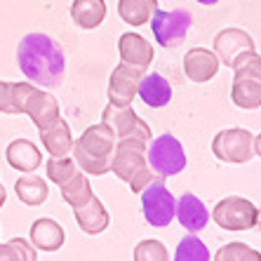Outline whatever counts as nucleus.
Segmentation results:
<instances>
[{"label":"nucleus","instance_id":"nucleus-1","mask_svg":"<svg viewBox=\"0 0 261 261\" xmlns=\"http://www.w3.org/2000/svg\"><path fill=\"white\" fill-rule=\"evenodd\" d=\"M17 64L29 83L43 90H55L64 83L66 55L64 47L47 33H29L21 38L17 47Z\"/></svg>","mask_w":261,"mask_h":261},{"label":"nucleus","instance_id":"nucleus-2","mask_svg":"<svg viewBox=\"0 0 261 261\" xmlns=\"http://www.w3.org/2000/svg\"><path fill=\"white\" fill-rule=\"evenodd\" d=\"M116 134L109 125H92L83 132L78 141H73L71 158L80 170L92 176H103L111 172L113 153H116Z\"/></svg>","mask_w":261,"mask_h":261},{"label":"nucleus","instance_id":"nucleus-3","mask_svg":"<svg viewBox=\"0 0 261 261\" xmlns=\"http://www.w3.org/2000/svg\"><path fill=\"white\" fill-rule=\"evenodd\" d=\"M148 144L151 141L137 139V137L116 141V153H113L111 172L127 184L134 193H141L153 181V176H155L153 170L148 167V160H146Z\"/></svg>","mask_w":261,"mask_h":261},{"label":"nucleus","instance_id":"nucleus-4","mask_svg":"<svg viewBox=\"0 0 261 261\" xmlns=\"http://www.w3.org/2000/svg\"><path fill=\"white\" fill-rule=\"evenodd\" d=\"M12 97L17 113H24L33 120L38 129L49 127L55 120H59V101H57L49 92L43 87L33 85V83H12Z\"/></svg>","mask_w":261,"mask_h":261},{"label":"nucleus","instance_id":"nucleus-5","mask_svg":"<svg viewBox=\"0 0 261 261\" xmlns=\"http://www.w3.org/2000/svg\"><path fill=\"white\" fill-rule=\"evenodd\" d=\"M146 160L153 174L160 179L174 176L186 167V153H184L181 141L172 134H160L158 139H151L146 148Z\"/></svg>","mask_w":261,"mask_h":261},{"label":"nucleus","instance_id":"nucleus-6","mask_svg":"<svg viewBox=\"0 0 261 261\" xmlns=\"http://www.w3.org/2000/svg\"><path fill=\"white\" fill-rule=\"evenodd\" d=\"M212 219L224 231H249L259 224V210L252 200L240 195H228L212 210Z\"/></svg>","mask_w":261,"mask_h":261},{"label":"nucleus","instance_id":"nucleus-7","mask_svg":"<svg viewBox=\"0 0 261 261\" xmlns=\"http://www.w3.org/2000/svg\"><path fill=\"white\" fill-rule=\"evenodd\" d=\"M151 31L155 43L163 47H179L193 26V17L189 10H155L151 17Z\"/></svg>","mask_w":261,"mask_h":261},{"label":"nucleus","instance_id":"nucleus-8","mask_svg":"<svg viewBox=\"0 0 261 261\" xmlns=\"http://www.w3.org/2000/svg\"><path fill=\"white\" fill-rule=\"evenodd\" d=\"M212 153L221 163L245 165L254 158V134L245 127L221 129L212 139Z\"/></svg>","mask_w":261,"mask_h":261},{"label":"nucleus","instance_id":"nucleus-9","mask_svg":"<svg viewBox=\"0 0 261 261\" xmlns=\"http://www.w3.org/2000/svg\"><path fill=\"white\" fill-rule=\"evenodd\" d=\"M139 195H141V210H144L146 224H151L153 228H165V226L172 224L176 200L163 181H151Z\"/></svg>","mask_w":261,"mask_h":261},{"label":"nucleus","instance_id":"nucleus-10","mask_svg":"<svg viewBox=\"0 0 261 261\" xmlns=\"http://www.w3.org/2000/svg\"><path fill=\"white\" fill-rule=\"evenodd\" d=\"M101 122L113 129L116 139H129V137H137V139H144V141L153 139L151 127L134 113L132 106H116V103H109L101 113Z\"/></svg>","mask_w":261,"mask_h":261},{"label":"nucleus","instance_id":"nucleus-11","mask_svg":"<svg viewBox=\"0 0 261 261\" xmlns=\"http://www.w3.org/2000/svg\"><path fill=\"white\" fill-rule=\"evenodd\" d=\"M141 78H144L141 68L127 66V64L116 66L109 80V101L116 103V106H129L137 97Z\"/></svg>","mask_w":261,"mask_h":261},{"label":"nucleus","instance_id":"nucleus-12","mask_svg":"<svg viewBox=\"0 0 261 261\" xmlns=\"http://www.w3.org/2000/svg\"><path fill=\"white\" fill-rule=\"evenodd\" d=\"M252 49H254V38L243 29H224L214 38V55L226 66H233V61L243 52H252Z\"/></svg>","mask_w":261,"mask_h":261},{"label":"nucleus","instance_id":"nucleus-13","mask_svg":"<svg viewBox=\"0 0 261 261\" xmlns=\"http://www.w3.org/2000/svg\"><path fill=\"white\" fill-rule=\"evenodd\" d=\"M221 61L214 55V49L207 47H191L184 55V73L191 83H210L217 75Z\"/></svg>","mask_w":261,"mask_h":261},{"label":"nucleus","instance_id":"nucleus-14","mask_svg":"<svg viewBox=\"0 0 261 261\" xmlns=\"http://www.w3.org/2000/svg\"><path fill=\"white\" fill-rule=\"evenodd\" d=\"M118 52H120L122 64L141 68V71H146L155 59L153 45L146 38H141L139 33H122L118 40Z\"/></svg>","mask_w":261,"mask_h":261},{"label":"nucleus","instance_id":"nucleus-15","mask_svg":"<svg viewBox=\"0 0 261 261\" xmlns=\"http://www.w3.org/2000/svg\"><path fill=\"white\" fill-rule=\"evenodd\" d=\"M174 219L186 228L189 233H198L202 231L210 221V212H207L205 202L193 193H184L176 200V210H174Z\"/></svg>","mask_w":261,"mask_h":261},{"label":"nucleus","instance_id":"nucleus-16","mask_svg":"<svg viewBox=\"0 0 261 261\" xmlns=\"http://www.w3.org/2000/svg\"><path fill=\"white\" fill-rule=\"evenodd\" d=\"M73 214H75V224L80 226V231L87 233V236H99L109 228V212L97 195H92L85 205L75 207Z\"/></svg>","mask_w":261,"mask_h":261},{"label":"nucleus","instance_id":"nucleus-17","mask_svg":"<svg viewBox=\"0 0 261 261\" xmlns=\"http://www.w3.org/2000/svg\"><path fill=\"white\" fill-rule=\"evenodd\" d=\"M5 158L12 170L31 174V172H36L40 167V148L29 139H14L7 146Z\"/></svg>","mask_w":261,"mask_h":261},{"label":"nucleus","instance_id":"nucleus-18","mask_svg":"<svg viewBox=\"0 0 261 261\" xmlns=\"http://www.w3.org/2000/svg\"><path fill=\"white\" fill-rule=\"evenodd\" d=\"M40 132V141H43L45 151L49 153V158H64L68 155L73 148V137H71V127L64 118L55 120L49 127L38 129Z\"/></svg>","mask_w":261,"mask_h":261},{"label":"nucleus","instance_id":"nucleus-19","mask_svg":"<svg viewBox=\"0 0 261 261\" xmlns=\"http://www.w3.org/2000/svg\"><path fill=\"white\" fill-rule=\"evenodd\" d=\"M66 233L55 219H38L31 226V245L40 252H57L64 245Z\"/></svg>","mask_w":261,"mask_h":261},{"label":"nucleus","instance_id":"nucleus-20","mask_svg":"<svg viewBox=\"0 0 261 261\" xmlns=\"http://www.w3.org/2000/svg\"><path fill=\"white\" fill-rule=\"evenodd\" d=\"M137 94L141 97V101L151 109H163L172 101V85L160 75V73H148L144 75L139 83Z\"/></svg>","mask_w":261,"mask_h":261},{"label":"nucleus","instance_id":"nucleus-21","mask_svg":"<svg viewBox=\"0 0 261 261\" xmlns=\"http://www.w3.org/2000/svg\"><path fill=\"white\" fill-rule=\"evenodd\" d=\"M73 24L83 31H92L101 26L106 19V3L103 0H73L71 3Z\"/></svg>","mask_w":261,"mask_h":261},{"label":"nucleus","instance_id":"nucleus-22","mask_svg":"<svg viewBox=\"0 0 261 261\" xmlns=\"http://www.w3.org/2000/svg\"><path fill=\"white\" fill-rule=\"evenodd\" d=\"M231 99L238 109L245 111L261 109V83L254 78H247V75H236L233 78Z\"/></svg>","mask_w":261,"mask_h":261},{"label":"nucleus","instance_id":"nucleus-23","mask_svg":"<svg viewBox=\"0 0 261 261\" xmlns=\"http://www.w3.org/2000/svg\"><path fill=\"white\" fill-rule=\"evenodd\" d=\"M158 10V0H118V14L125 24L144 26Z\"/></svg>","mask_w":261,"mask_h":261},{"label":"nucleus","instance_id":"nucleus-24","mask_svg":"<svg viewBox=\"0 0 261 261\" xmlns=\"http://www.w3.org/2000/svg\"><path fill=\"white\" fill-rule=\"evenodd\" d=\"M14 193H17V198L24 205L29 207H38L43 205L45 200H47L49 195V189H47V181H45L43 176H21V179H17V184H14Z\"/></svg>","mask_w":261,"mask_h":261},{"label":"nucleus","instance_id":"nucleus-25","mask_svg":"<svg viewBox=\"0 0 261 261\" xmlns=\"http://www.w3.org/2000/svg\"><path fill=\"white\" fill-rule=\"evenodd\" d=\"M59 189H61V198H64V202H68L73 210L80 207V205H85L92 195H94L92 193V186H90V179L83 174V170L75 172L66 184H61Z\"/></svg>","mask_w":261,"mask_h":261},{"label":"nucleus","instance_id":"nucleus-26","mask_svg":"<svg viewBox=\"0 0 261 261\" xmlns=\"http://www.w3.org/2000/svg\"><path fill=\"white\" fill-rule=\"evenodd\" d=\"M174 261H210V249L195 233H189L176 245Z\"/></svg>","mask_w":261,"mask_h":261},{"label":"nucleus","instance_id":"nucleus-27","mask_svg":"<svg viewBox=\"0 0 261 261\" xmlns=\"http://www.w3.org/2000/svg\"><path fill=\"white\" fill-rule=\"evenodd\" d=\"M0 261H36V247L24 238H12L10 243L0 245Z\"/></svg>","mask_w":261,"mask_h":261},{"label":"nucleus","instance_id":"nucleus-28","mask_svg":"<svg viewBox=\"0 0 261 261\" xmlns=\"http://www.w3.org/2000/svg\"><path fill=\"white\" fill-rule=\"evenodd\" d=\"M214 261H261V254L245 243H228L217 249Z\"/></svg>","mask_w":261,"mask_h":261},{"label":"nucleus","instance_id":"nucleus-29","mask_svg":"<svg viewBox=\"0 0 261 261\" xmlns=\"http://www.w3.org/2000/svg\"><path fill=\"white\" fill-rule=\"evenodd\" d=\"M78 170H80V167L75 165V160L68 158V155H64V158H49L47 160V167H45L47 179H49V181H55L57 186L66 184Z\"/></svg>","mask_w":261,"mask_h":261},{"label":"nucleus","instance_id":"nucleus-30","mask_svg":"<svg viewBox=\"0 0 261 261\" xmlns=\"http://www.w3.org/2000/svg\"><path fill=\"white\" fill-rule=\"evenodd\" d=\"M231 68L236 75H247V78H254L261 83V55H256V49L243 52V55L233 61Z\"/></svg>","mask_w":261,"mask_h":261},{"label":"nucleus","instance_id":"nucleus-31","mask_svg":"<svg viewBox=\"0 0 261 261\" xmlns=\"http://www.w3.org/2000/svg\"><path fill=\"white\" fill-rule=\"evenodd\" d=\"M134 261H170V252L160 240H141L134 247Z\"/></svg>","mask_w":261,"mask_h":261},{"label":"nucleus","instance_id":"nucleus-32","mask_svg":"<svg viewBox=\"0 0 261 261\" xmlns=\"http://www.w3.org/2000/svg\"><path fill=\"white\" fill-rule=\"evenodd\" d=\"M0 113H7V116L17 113L12 97V83H7V80H0Z\"/></svg>","mask_w":261,"mask_h":261},{"label":"nucleus","instance_id":"nucleus-33","mask_svg":"<svg viewBox=\"0 0 261 261\" xmlns=\"http://www.w3.org/2000/svg\"><path fill=\"white\" fill-rule=\"evenodd\" d=\"M254 155H259L261 158V134H256L254 137Z\"/></svg>","mask_w":261,"mask_h":261},{"label":"nucleus","instance_id":"nucleus-34","mask_svg":"<svg viewBox=\"0 0 261 261\" xmlns=\"http://www.w3.org/2000/svg\"><path fill=\"white\" fill-rule=\"evenodd\" d=\"M5 200H7V191H5V186L0 184V207L5 205Z\"/></svg>","mask_w":261,"mask_h":261},{"label":"nucleus","instance_id":"nucleus-35","mask_svg":"<svg viewBox=\"0 0 261 261\" xmlns=\"http://www.w3.org/2000/svg\"><path fill=\"white\" fill-rule=\"evenodd\" d=\"M195 3H200V5H217L219 0H195Z\"/></svg>","mask_w":261,"mask_h":261}]
</instances>
